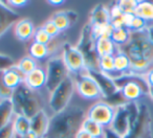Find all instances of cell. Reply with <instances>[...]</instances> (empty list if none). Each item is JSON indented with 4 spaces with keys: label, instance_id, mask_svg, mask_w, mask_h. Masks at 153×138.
Segmentation results:
<instances>
[{
    "label": "cell",
    "instance_id": "12",
    "mask_svg": "<svg viewBox=\"0 0 153 138\" xmlns=\"http://www.w3.org/2000/svg\"><path fill=\"white\" fill-rule=\"evenodd\" d=\"M19 20V14L7 7V3L0 1V38L15 25Z\"/></svg>",
    "mask_w": 153,
    "mask_h": 138
},
{
    "label": "cell",
    "instance_id": "16",
    "mask_svg": "<svg viewBox=\"0 0 153 138\" xmlns=\"http://www.w3.org/2000/svg\"><path fill=\"white\" fill-rule=\"evenodd\" d=\"M110 22L111 18L109 9H107L105 5L98 4L91 10L89 14V22H88L91 26L107 25V24H110Z\"/></svg>",
    "mask_w": 153,
    "mask_h": 138
},
{
    "label": "cell",
    "instance_id": "47",
    "mask_svg": "<svg viewBox=\"0 0 153 138\" xmlns=\"http://www.w3.org/2000/svg\"><path fill=\"white\" fill-rule=\"evenodd\" d=\"M149 95H150V97L153 100V87H150V89H149Z\"/></svg>",
    "mask_w": 153,
    "mask_h": 138
},
{
    "label": "cell",
    "instance_id": "42",
    "mask_svg": "<svg viewBox=\"0 0 153 138\" xmlns=\"http://www.w3.org/2000/svg\"><path fill=\"white\" fill-rule=\"evenodd\" d=\"M74 138H94L92 135H90L88 132H86L85 130L83 129H80L79 131L76 132V136H74Z\"/></svg>",
    "mask_w": 153,
    "mask_h": 138
},
{
    "label": "cell",
    "instance_id": "37",
    "mask_svg": "<svg viewBox=\"0 0 153 138\" xmlns=\"http://www.w3.org/2000/svg\"><path fill=\"white\" fill-rule=\"evenodd\" d=\"M15 65V62L11 57L3 53H0V71H3L7 68Z\"/></svg>",
    "mask_w": 153,
    "mask_h": 138
},
{
    "label": "cell",
    "instance_id": "25",
    "mask_svg": "<svg viewBox=\"0 0 153 138\" xmlns=\"http://www.w3.org/2000/svg\"><path fill=\"white\" fill-rule=\"evenodd\" d=\"M28 53H30L28 55L36 61L44 60L49 55L48 45L40 44V43H36L33 41V43L30 45V48H28Z\"/></svg>",
    "mask_w": 153,
    "mask_h": 138
},
{
    "label": "cell",
    "instance_id": "45",
    "mask_svg": "<svg viewBox=\"0 0 153 138\" xmlns=\"http://www.w3.org/2000/svg\"><path fill=\"white\" fill-rule=\"evenodd\" d=\"M47 2H48V4L57 7V5H62L65 1H64V0H48Z\"/></svg>",
    "mask_w": 153,
    "mask_h": 138
},
{
    "label": "cell",
    "instance_id": "8",
    "mask_svg": "<svg viewBox=\"0 0 153 138\" xmlns=\"http://www.w3.org/2000/svg\"><path fill=\"white\" fill-rule=\"evenodd\" d=\"M74 79L76 90L82 98L87 100H102L103 95L100 87L87 71L76 75Z\"/></svg>",
    "mask_w": 153,
    "mask_h": 138
},
{
    "label": "cell",
    "instance_id": "31",
    "mask_svg": "<svg viewBox=\"0 0 153 138\" xmlns=\"http://www.w3.org/2000/svg\"><path fill=\"white\" fill-rule=\"evenodd\" d=\"M103 100L108 103V104L110 105V106H112L113 108H117V107H121V106H124V105L128 104V102L125 100V97H124L123 94H122L121 90H119L117 93L111 95L110 97L106 98V100Z\"/></svg>",
    "mask_w": 153,
    "mask_h": 138
},
{
    "label": "cell",
    "instance_id": "20",
    "mask_svg": "<svg viewBox=\"0 0 153 138\" xmlns=\"http://www.w3.org/2000/svg\"><path fill=\"white\" fill-rule=\"evenodd\" d=\"M113 58H114V70L117 77H120L123 75L130 73V71H131V62H130L129 57L125 52L117 49V52L113 55Z\"/></svg>",
    "mask_w": 153,
    "mask_h": 138
},
{
    "label": "cell",
    "instance_id": "18",
    "mask_svg": "<svg viewBox=\"0 0 153 138\" xmlns=\"http://www.w3.org/2000/svg\"><path fill=\"white\" fill-rule=\"evenodd\" d=\"M2 77L7 87H9L13 91L17 89L19 86H21L22 84H24V75L18 70L16 64L2 71Z\"/></svg>",
    "mask_w": 153,
    "mask_h": 138
},
{
    "label": "cell",
    "instance_id": "46",
    "mask_svg": "<svg viewBox=\"0 0 153 138\" xmlns=\"http://www.w3.org/2000/svg\"><path fill=\"white\" fill-rule=\"evenodd\" d=\"M147 32H148V36H149V39H150L151 43L153 44V25L147 27Z\"/></svg>",
    "mask_w": 153,
    "mask_h": 138
},
{
    "label": "cell",
    "instance_id": "33",
    "mask_svg": "<svg viewBox=\"0 0 153 138\" xmlns=\"http://www.w3.org/2000/svg\"><path fill=\"white\" fill-rule=\"evenodd\" d=\"M13 92V90L10 89L9 87H7V85L4 84L2 77V71H0V102L1 100H12Z\"/></svg>",
    "mask_w": 153,
    "mask_h": 138
},
{
    "label": "cell",
    "instance_id": "10",
    "mask_svg": "<svg viewBox=\"0 0 153 138\" xmlns=\"http://www.w3.org/2000/svg\"><path fill=\"white\" fill-rule=\"evenodd\" d=\"M115 114V108L105 100H98L86 111V117L100 123L102 127L108 128L111 125Z\"/></svg>",
    "mask_w": 153,
    "mask_h": 138
},
{
    "label": "cell",
    "instance_id": "13",
    "mask_svg": "<svg viewBox=\"0 0 153 138\" xmlns=\"http://www.w3.org/2000/svg\"><path fill=\"white\" fill-rule=\"evenodd\" d=\"M24 85H26L33 91H39L46 86V71L45 68L38 67L33 72L24 77Z\"/></svg>",
    "mask_w": 153,
    "mask_h": 138
},
{
    "label": "cell",
    "instance_id": "1",
    "mask_svg": "<svg viewBox=\"0 0 153 138\" xmlns=\"http://www.w3.org/2000/svg\"><path fill=\"white\" fill-rule=\"evenodd\" d=\"M117 48L129 57L131 73L145 75L153 68V44L149 39L147 28L142 32H131L129 41Z\"/></svg>",
    "mask_w": 153,
    "mask_h": 138
},
{
    "label": "cell",
    "instance_id": "40",
    "mask_svg": "<svg viewBox=\"0 0 153 138\" xmlns=\"http://www.w3.org/2000/svg\"><path fill=\"white\" fill-rule=\"evenodd\" d=\"M134 17H135V15H134V14H124V15H123L124 26H125L126 28H128V30H129V27H130V25H131L132 21H133Z\"/></svg>",
    "mask_w": 153,
    "mask_h": 138
},
{
    "label": "cell",
    "instance_id": "24",
    "mask_svg": "<svg viewBox=\"0 0 153 138\" xmlns=\"http://www.w3.org/2000/svg\"><path fill=\"white\" fill-rule=\"evenodd\" d=\"M134 15L145 21H153V3L150 1H138Z\"/></svg>",
    "mask_w": 153,
    "mask_h": 138
},
{
    "label": "cell",
    "instance_id": "7",
    "mask_svg": "<svg viewBox=\"0 0 153 138\" xmlns=\"http://www.w3.org/2000/svg\"><path fill=\"white\" fill-rule=\"evenodd\" d=\"M123 138H153V123L148 106L140 104L137 120Z\"/></svg>",
    "mask_w": 153,
    "mask_h": 138
},
{
    "label": "cell",
    "instance_id": "17",
    "mask_svg": "<svg viewBox=\"0 0 153 138\" xmlns=\"http://www.w3.org/2000/svg\"><path fill=\"white\" fill-rule=\"evenodd\" d=\"M49 119L51 117L46 113V111L43 109L39 113H37L35 116L30 118V129L38 134L40 138H43L46 134L47 129L49 125Z\"/></svg>",
    "mask_w": 153,
    "mask_h": 138
},
{
    "label": "cell",
    "instance_id": "32",
    "mask_svg": "<svg viewBox=\"0 0 153 138\" xmlns=\"http://www.w3.org/2000/svg\"><path fill=\"white\" fill-rule=\"evenodd\" d=\"M137 3L138 1H136V0H121V1H117L120 9L122 10L124 14H134L136 7H137Z\"/></svg>",
    "mask_w": 153,
    "mask_h": 138
},
{
    "label": "cell",
    "instance_id": "38",
    "mask_svg": "<svg viewBox=\"0 0 153 138\" xmlns=\"http://www.w3.org/2000/svg\"><path fill=\"white\" fill-rule=\"evenodd\" d=\"M109 13H110V18L111 20L117 19V18H121L124 15V13L122 12V10L120 9L117 2H114L112 4V7L109 9Z\"/></svg>",
    "mask_w": 153,
    "mask_h": 138
},
{
    "label": "cell",
    "instance_id": "43",
    "mask_svg": "<svg viewBox=\"0 0 153 138\" xmlns=\"http://www.w3.org/2000/svg\"><path fill=\"white\" fill-rule=\"evenodd\" d=\"M145 79H146V82L149 85V87H153V68L150 69V70L145 75Z\"/></svg>",
    "mask_w": 153,
    "mask_h": 138
},
{
    "label": "cell",
    "instance_id": "44",
    "mask_svg": "<svg viewBox=\"0 0 153 138\" xmlns=\"http://www.w3.org/2000/svg\"><path fill=\"white\" fill-rule=\"evenodd\" d=\"M21 138H40L38 136V134L37 133H35L33 130H30V131H28L27 133H25L23 136H20Z\"/></svg>",
    "mask_w": 153,
    "mask_h": 138
},
{
    "label": "cell",
    "instance_id": "26",
    "mask_svg": "<svg viewBox=\"0 0 153 138\" xmlns=\"http://www.w3.org/2000/svg\"><path fill=\"white\" fill-rule=\"evenodd\" d=\"M81 129L85 130L86 132H88V133L94 136V138H102L103 134H104L105 128L102 127L100 123L92 120V119L85 117V119H84L83 123H82Z\"/></svg>",
    "mask_w": 153,
    "mask_h": 138
},
{
    "label": "cell",
    "instance_id": "36",
    "mask_svg": "<svg viewBox=\"0 0 153 138\" xmlns=\"http://www.w3.org/2000/svg\"><path fill=\"white\" fill-rule=\"evenodd\" d=\"M15 137H16V133H15V129H14L13 121L0 130V138H15Z\"/></svg>",
    "mask_w": 153,
    "mask_h": 138
},
{
    "label": "cell",
    "instance_id": "29",
    "mask_svg": "<svg viewBox=\"0 0 153 138\" xmlns=\"http://www.w3.org/2000/svg\"><path fill=\"white\" fill-rule=\"evenodd\" d=\"M91 32L94 40H98L100 38H110L113 32V27L111 24L91 26Z\"/></svg>",
    "mask_w": 153,
    "mask_h": 138
},
{
    "label": "cell",
    "instance_id": "6",
    "mask_svg": "<svg viewBox=\"0 0 153 138\" xmlns=\"http://www.w3.org/2000/svg\"><path fill=\"white\" fill-rule=\"evenodd\" d=\"M45 71H46V86H45V88L49 94L70 75L62 57L51 58L46 63Z\"/></svg>",
    "mask_w": 153,
    "mask_h": 138
},
{
    "label": "cell",
    "instance_id": "3",
    "mask_svg": "<svg viewBox=\"0 0 153 138\" xmlns=\"http://www.w3.org/2000/svg\"><path fill=\"white\" fill-rule=\"evenodd\" d=\"M12 103L15 114L24 115L28 118L43 110V100L38 91H33L24 84L14 90Z\"/></svg>",
    "mask_w": 153,
    "mask_h": 138
},
{
    "label": "cell",
    "instance_id": "11",
    "mask_svg": "<svg viewBox=\"0 0 153 138\" xmlns=\"http://www.w3.org/2000/svg\"><path fill=\"white\" fill-rule=\"evenodd\" d=\"M94 80L98 83L100 90L102 92L103 100H106V98L110 97L111 95H113L114 93H117L119 91V88H117V84H115L114 80L112 77H110L106 73H103L100 70H94V71H87Z\"/></svg>",
    "mask_w": 153,
    "mask_h": 138
},
{
    "label": "cell",
    "instance_id": "39",
    "mask_svg": "<svg viewBox=\"0 0 153 138\" xmlns=\"http://www.w3.org/2000/svg\"><path fill=\"white\" fill-rule=\"evenodd\" d=\"M103 138H123L120 134H117L115 131H113L110 127L105 128L104 134H103Z\"/></svg>",
    "mask_w": 153,
    "mask_h": 138
},
{
    "label": "cell",
    "instance_id": "4",
    "mask_svg": "<svg viewBox=\"0 0 153 138\" xmlns=\"http://www.w3.org/2000/svg\"><path fill=\"white\" fill-rule=\"evenodd\" d=\"M85 60V71L99 70V57L96 51V40L92 36L91 25L87 23L83 27L79 42L76 45Z\"/></svg>",
    "mask_w": 153,
    "mask_h": 138
},
{
    "label": "cell",
    "instance_id": "23",
    "mask_svg": "<svg viewBox=\"0 0 153 138\" xmlns=\"http://www.w3.org/2000/svg\"><path fill=\"white\" fill-rule=\"evenodd\" d=\"M14 129H15L16 136H23L25 133L30 131V118L24 115L16 114L13 119Z\"/></svg>",
    "mask_w": 153,
    "mask_h": 138
},
{
    "label": "cell",
    "instance_id": "28",
    "mask_svg": "<svg viewBox=\"0 0 153 138\" xmlns=\"http://www.w3.org/2000/svg\"><path fill=\"white\" fill-rule=\"evenodd\" d=\"M130 34H131V32L126 27L113 28V32H112V34H111L110 39L113 41V43H114L117 47H121V46H123V45H125L126 43L129 41Z\"/></svg>",
    "mask_w": 153,
    "mask_h": 138
},
{
    "label": "cell",
    "instance_id": "15",
    "mask_svg": "<svg viewBox=\"0 0 153 138\" xmlns=\"http://www.w3.org/2000/svg\"><path fill=\"white\" fill-rule=\"evenodd\" d=\"M51 20L56 24L60 32H64L70 28V26L74 23H76L78 20V14L72 11L57 12L51 16Z\"/></svg>",
    "mask_w": 153,
    "mask_h": 138
},
{
    "label": "cell",
    "instance_id": "27",
    "mask_svg": "<svg viewBox=\"0 0 153 138\" xmlns=\"http://www.w3.org/2000/svg\"><path fill=\"white\" fill-rule=\"evenodd\" d=\"M16 67L18 68V70H19L24 77H26V75H30V72H33V71L38 67V64H37L36 60L33 59L32 57L25 55V57L21 58V59L19 60V62L16 64Z\"/></svg>",
    "mask_w": 153,
    "mask_h": 138
},
{
    "label": "cell",
    "instance_id": "9",
    "mask_svg": "<svg viewBox=\"0 0 153 138\" xmlns=\"http://www.w3.org/2000/svg\"><path fill=\"white\" fill-rule=\"evenodd\" d=\"M62 59L69 75L74 77L85 71V60L79 48L70 43H64L62 46Z\"/></svg>",
    "mask_w": 153,
    "mask_h": 138
},
{
    "label": "cell",
    "instance_id": "35",
    "mask_svg": "<svg viewBox=\"0 0 153 138\" xmlns=\"http://www.w3.org/2000/svg\"><path fill=\"white\" fill-rule=\"evenodd\" d=\"M42 28L45 30V32H47V34L49 35V36L51 37V38H56V37L58 36V35L60 34V30H59V28L56 26V24L53 23V21H51V19H48V20H46V21L43 23V25H42Z\"/></svg>",
    "mask_w": 153,
    "mask_h": 138
},
{
    "label": "cell",
    "instance_id": "21",
    "mask_svg": "<svg viewBox=\"0 0 153 138\" xmlns=\"http://www.w3.org/2000/svg\"><path fill=\"white\" fill-rule=\"evenodd\" d=\"M15 115L12 100H1L0 102V130L12 123Z\"/></svg>",
    "mask_w": 153,
    "mask_h": 138
},
{
    "label": "cell",
    "instance_id": "22",
    "mask_svg": "<svg viewBox=\"0 0 153 138\" xmlns=\"http://www.w3.org/2000/svg\"><path fill=\"white\" fill-rule=\"evenodd\" d=\"M99 70L106 73L113 80L117 79V75L114 70V58L113 55H106L99 59Z\"/></svg>",
    "mask_w": 153,
    "mask_h": 138
},
{
    "label": "cell",
    "instance_id": "2",
    "mask_svg": "<svg viewBox=\"0 0 153 138\" xmlns=\"http://www.w3.org/2000/svg\"><path fill=\"white\" fill-rule=\"evenodd\" d=\"M85 117L86 112L82 107L69 105L51 116L48 129L43 138H74Z\"/></svg>",
    "mask_w": 153,
    "mask_h": 138
},
{
    "label": "cell",
    "instance_id": "14",
    "mask_svg": "<svg viewBox=\"0 0 153 138\" xmlns=\"http://www.w3.org/2000/svg\"><path fill=\"white\" fill-rule=\"evenodd\" d=\"M35 32V25L33 21L28 18L19 19L14 25V34L16 38L21 42H27L33 38Z\"/></svg>",
    "mask_w": 153,
    "mask_h": 138
},
{
    "label": "cell",
    "instance_id": "5",
    "mask_svg": "<svg viewBox=\"0 0 153 138\" xmlns=\"http://www.w3.org/2000/svg\"><path fill=\"white\" fill-rule=\"evenodd\" d=\"M76 90L74 79L69 75L61 85H59L51 94H49L48 106L49 109L55 113L66 109L69 106V103Z\"/></svg>",
    "mask_w": 153,
    "mask_h": 138
},
{
    "label": "cell",
    "instance_id": "48",
    "mask_svg": "<svg viewBox=\"0 0 153 138\" xmlns=\"http://www.w3.org/2000/svg\"><path fill=\"white\" fill-rule=\"evenodd\" d=\"M15 138H21V137H20V136H16Z\"/></svg>",
    "mask_w": 153,
    "mask_h": 138
},
{
    "label": "cell",
    "instance_id": "30",
    "mask_svg": "<svg viewBox=\"0 0 153 138\" xmlns=\"http://www.w3.org/2000/svg\"><path fill=\"white\" fill-rule=\"evenodd\" d=\"M33 40L36 43H40V44H44V45H48L51 42L53 38L45 32L42 28V26L36 28L34 32V36H33Z\"/></svg>",
    "mask_w": 153,
    "mask_h": 138
},
{
    "label": "cell",
    "instance_id": "34",
    "mask_svg": "<svg viewBox=\"0 0 153 138\" xmlns=\"http://www.w3.org/2000/svg\"><path fill=\"white\" fill-rule=\"evenodd\" d=\"M147 27H148V26H147V21H145L144 19L135 16L133 21H132L131 25H130L129 30L130 32H142V30H146Z\"/></svg>",
    "mask_w": 153,
    "mask_h": 138
},
{
    "label": "cell",
    "instance_id": "41",
    "mask_svg": "<svg viewBox=\"0 0 153 138\" xmlns=\"http://www.w3.org/2000/svg\"><path fill=\"white\" fill-rule=\"evenodd\" d=\"M28 1H26V0H10V1H7V3H9L10 5H12V7H25L26 4H27Z\"/></svg>",
    "mask_w": 153,
    "mask_h": 138
},
{
    "label": "cell",
    "instance_id": "19",
    "mask_svg": "<svg viewBox=\"0 0 153 138\" xmlns=\"http://www.w3.org/2000/svg\"><path fill=\"white\" fill-rule=\"evenodd\" d=\"M117 49V46L110 38H100L96 40V51L99 59L106 55H114Z\"/></svg>",
    "mask_w": 153,
    "mask_h": 138
}]
</instances>
